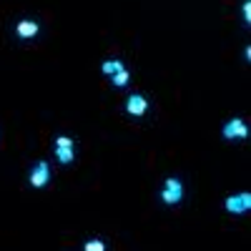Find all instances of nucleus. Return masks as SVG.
<instances>
[{
	"instance_id": "6e6552de",
	"label": "nucleus",
	"mask_w": 251,
	"mask_h": 251,
	"mask_svg": "<svg viewBox=\"0 0 251 251\" xmlns=\"http://www.w3.org/2000/svg\"><path fill=\"white\" fill-rule=\"evenodd\" d=\"M121 68H126V66H123V63H121L118 58H111V60H106V63L100 66V71L106 73V75H113V73H118Z\"/></svg>"
},
{
	"instance_id": "1a4fd4ad",
	"label": "nucleus",
	"mask_w": 251,
	"mask_h": 251,
	"mask_svg": "<svg viewBox=\"0 0 251 251\" xmlns=\"http://www.w3.org/2000/svg\"><path fill=\"white\" fill-rule=\"evenodd\" d=\"M111 78H113V86H116V88H123V86H126V83H128V78H131V73H128V71H126V68H121V71H118V73H113Z\"/></svg>"
},
{
	"instance_id": "7ed1b4c3",
	"label": "nucleus",
	"mask_w": 251,
	"mask_h": 251,
	"mask_svg": "<svg viewBox=\"0 0 251 251\" xmlns=\"http://www.w3.org/2000/svg\"><path fill=\"white\" fill-rule=\"evenodd\" d=\"M50 181V166L46 161H38L30 171V186L33 188H46Z\"/></svg>"
},
{
	"instance_id": "f03ea898",
	"label": "nucleus",
	"mask_w": 251,
	"mask_h": 251,
	"mask_svg": "<svg viewBox=\"0 0 251 251\" xmlns=\"http://www.w3.org/2000/svg\"><path fill=\"white\" fill-rule=\"evenodd\" d=\"M53 151H55V158H58L60 163H71V161L75 158V143H73V138H68V136H58V138L53 141Z\"/></svg>"
},
{
	"instance_id": "f257e3e1",
	"label": "nucleus",
	"mask_w": 251,
	"mask_h": 251,
	"mask_svg": "<svg viewBox=\"0 0 251 251\" xmlns=\"http://www.w3.org/2000/svg\"><path fill=\"white\" fill-rule=\"evenodd\" d=\"M181 199H183V183L174 176L166 178V183L161 188V201L166 206H176V203H181Z\"/></svg>"
},
{
	"instance_id": "423d86ee",
	"label": "nucleus",
	"mask_w": 251,
	"mask_h": 251,
	"mask_svg": "<svg viewBox=\"0 0 251 251\" xmlns=\"http://www.w3.org/2000/svg\"><path fill=\"white\" fill-rule=\"evenodd\" d=\"M146 111H149V100H146L141 93L128 96V100H126V113H131V116H143Z\"/></svg>"
},
{
	"instance_id": "0eeeda50",
	"label": "nucleus",
	"mask_w": 251,
	"mask_h": 251,
	"mask_svg": "<svg viewBox=\"0 0 251 251\" xmlns=\"http://www.w3.org/2000/svg\"><path fill=\"white\" fill-rule=\"evenodd\" d=\"M38 30H40V25L35 23V20H20V23L15 25L18 38H35Z\"/></svg>"
},
{
	"instance_id": "9d476101",
	"label": "nucleus",
	"mask_w": 251,
	"mask_h": 251,
	"mask_svg": "<svg viewBox=\"0 0 251 251\" xmlns=\"http://www.w3.org/2000/svg\"><path fill=\"white\" fill-rule=\"evenodd\" d=\"M83 251H106V244H103L100 239H91V241H86Z\"/></svg>"
},
{
	"instance_id": "20e7f679",
	"label": "nucleus",
	"mask_w": 251,
	"mask_h": 251,
	"mask_svg": "<svg viewBox=\"0 0 251 251\" xmlns=\"http://www.w3.org/2000/svg\"><path fill=\"white\" fill-rule=\"evenodd\" d=\"M226 206V211L228 214H246L249 208H251V196L249 194H239V196H228L224 201Z\"/></svg>"
},
{
	"instance_id": "9b49d317",
	"label": "nucleus",
	"mask_w": 251,
	"mask_h": 251,
	"mask_svg": "<svg viewBox=\"0 0 251 251\" xmlns=\"http://www.w3.org/2000/svg\"><path fill=\"white\" fill-rule=\"evenodd\" d=\"M249 18H251V3L246 0V3H244V20H246V23H249Z\"/></svg>"
},
{
	"instance_id": "39448f33",
	"label": "nucleus",
	"mask_w": 251,
	"mask_h": 251,
	"mask_svg": "<svg viewBox=\"0 0 251 251\" xmlns=\"http://www.w3.org/2000/svg\"><path fill=\"white\" fill-rule=\"evenodd\" d=\"M249 136V126L241 118H231L224 126V138H246Z\"/></svg>"
}]
</instances>
